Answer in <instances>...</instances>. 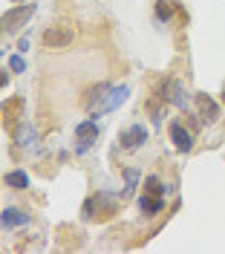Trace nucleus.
Here are the masks:
<instances>
[{"instance_id": "dca6fc26", "label": "nucleus", "mask_w": 225, "mask_h": 254, "mask_svg": "<svg viewBox=\"0 0 225 254\" xmlns=\"http://www.w3.org/2000/svg\"><path fill=\"white\" fill-rule=\"evenodd\" d=\"M9 66H12V72H26V61L20 55H9Z\"/></svg>"}, {"instance_id": "f257e3e1", "label": "nucleus", "mask_w": 225, "mask_h": 254, "mask_svg": "<svg viewBox=\"0 0 225 254\" xmlns=\"http://www.w3.org/2000/svg\"><path fill=\"white\" fill-rule=\"evenodd\" d=\"M127 95H130V87H127V84H115V87H110V90L104 93V98L98 101V107L93 110V119H101L104 113L118 110V107L127 101Z\"/></svg>"}, {"instance_id": "7ed1b4c3", "label": "nucleus", "mask_w": 225, "mask_h": 254, "mask_svg": "<svg viewBox=\"0 0 225 254\" xmlns=\"http://www.w3.org/2000/svg\"><path fill=\"white\" fill-rule=\"evenodd\" d=\"M98 133H101V127H98V119H87V122H78L75 125V153H87L93 144H96Z\"/></svg>"}, {"instance_id": "9b49d317", "label": "nucleus", "mask_w": 225, "mask_h": 254, "mask_svg": "<svg viewBox=\"0 0 225 254\" xmlns=\"http://www.w3.org/2000/svg\"><path fill=\"white\" fill-rule=\"evenodd\" d=\"M139 211L145 217H156L159 211H165V199L162 196H153V193H145V196H139Z\"/></svg>"}, {"instance_id": "6e6552de", "label": "nucleus", "mask_w": 225, "mask_h": 254, "mask_svg": "<svg viewBox=\"0 0 225 254\" xmlns=\"http://www.w3.org/2000/svg\"><path fill=\"white\" fill-rule=\"evenodd\" d=\"M29 222H32V217H29L26 211L15 208V205L3 208V214H0V225H3V231H15V228H20V225H29Z\"/></svg>"}, {"instance_id": "4468645a", "label": "nucleus", "mask_w": 225, "mask_h": 254, "mask_svg": "<svg viewBox=\"0 0 225 254\" xmlns=\"http://www.w3.org/2000/svg\"><path fill=\"white\" fill-rule=\"evenodd\" d=\"M173 9H176V3H170V0H156V20H159V23H168V20L173 17Z\"/></svg>"}, {"instance_id": "f03ea898", "label": "nucleus", "mask_w": 225, "mask_h": 254, "mask_svg": "<svg viewBox=\"0 0 225 254\" xmlns=\"http://www.w3.org/2000/svg\"><path fill=\"white\" fill-rule=\"evenodd\" d=\"M156 95H159L162 101L179 107V110H188V93H185V87H182L176 78H165L159 87H156Z\"/></svg>"}, {"instance_id": "0eeeda50", "label": "nucleus", "mask_w": 225, "mask_h": 254, "mask_svg": "<svg viewBox=\"0 0 225 254\" xmlns=\"http://www.w3.org/2000/svg\"><path fill=\"white\" fill-rule=\"evenodd\" d=\"M44 47L47 49H66L72 41H75V32L66 29V26H49L47 32H44Z\"/></svg>"}, {"instance_id": "20e7f679", "label": "nucleus", "mask_w": 225, "mask_h": 254, "mask_svg": "<svg viewBox=\"0 0 225 254\" xmlns=\"http://www.w3.org/2000/svg\"><path fill=\"white\" fill-rule=\"evenodd\" d=\"M35 15V3H20V6H12L3 12V29L6 32H17L23 23H29V17Z\"/></svg>"}, {"instance_id": "423d86ee", "label": "nucleus", "mask_w": 225, "mask_h": 254, "mask_svg": "<svg viewBox=\"0 0 225 254\" xmlns=\"http://www.w3.org/2000/svg\"><path fill=\"white\" fill-rule=\"evenodd\" d=\"M193 98H196V110H199L202 125H217V122H220V116H223V107H220L208 93H196Z\"/></svg>"}, {"instance_id": "2eb2a0df", "label": "nucleus", "mask_w": 225, "mask_h": 254, "mask_svg": "<svg viewBox=\"0 0 225 254\" xmlns=\"http://www.w3.org/2000/svg\"><path fill=\"white\" fill-rule=\"evenodd\" d=\"M145 193H153V196H165L168 188L162 185L159 176H145Z\"/></svg>"}, {"instance_id": "39448f33", "label": "nucleus", "mask_w": 225, "mask_h": 254, "mask_svg": "<svg viewBox=\"0 0 225 254\" xmlns=\"http://www.w3.org/2000/svg\"><path fill=\"white\" fill-rule=\"evenodd\" d=\"M145 142H147V127L142 125V122H136V125L124 127V130L118 133V147H121V150H127V153L139 150Z\"/></svg>"}, {"instance_id": "f3484780", "label": "nucleus", "mask_w": 225, "mask_h": 254, "mask_svg": "<svg viewBox=\"0 0 225 254\" xmlns=\"http://www.w3.org/2000/svg\"><path fill=\"white\" fill-rule=\"evenodd\" d=\"M17 52H29V35H23V38L17 41Z\"/></svg>"}, {"instance_id": "a211bd4d", "label": "nucleus", "mask_w": 225, "mask_h": 254, "mask_svg": "<svg viewBox=\"0 0 225 254\" xmlns=\"http://www.w3.org/2000/svg\"><path fill=\"white\" fill-rule=\"evenodd\" d=\"M223 101H225V87H223Z\"/></svg>"}, {"instance_id": "1a4fd4ad", "label": "nucleus", "mask_w": 225, "mask_h": 254, "mask_svg": "<svg viewBox=\"0 0 225 254\" xmlns=\"http://www.w3.org/2000/svg\"><path fill=\"white\" fill-rule=\"evenodd\" d=\"M170 142L176 144L179 153H191L193 150V133L182 122H170Z\"/></svg>"}, {"instance_id": "f8f14e48", "label": "nucleus", "mask_w": 225, "mask_h": 254, "mask_svg": "<svg viewBox=\"0 0 225 254\" xmlns=\"http://www.w3.org/2000/svg\"><path fill=\"white\" fill-rule=\"evenodd\" d=\"M3 185H6V188H15V190H26L29 188V174L20 171V168H17V171H9V174L3 176Z\"/></svg>"}, {"instance_id": "9d476101", "label": "nucleus", "mask_w": 225, "mask_h": 254, "mask_svg": "<svg viewBox=\"0 0 225 254\" xmlns=\"http://www.w3.org/2000/svg\"><path fill=\"white\" fill-rule=\"evenodd\" d=\"M15 144L20 150H32L35 144H38V127L32 122H20L15 127Z\"/></svg>"}, {"instance_id": "ddd939ff", "label": "nucleus", "mask_w": 225, "mask_h": 254, "mask_svg": "<svg viewBox=\"0 0 225 254\" xmlns=\"http://www.w3.org/2000/svg\"><path fill=\"white\" fill-rule=\"evenodd\" d=\"M124 190H121V193H124V196H130V193H133V190L139 188V179H142V174H139V171H136V168H124Z\"/></svg>"}]
</instances>
